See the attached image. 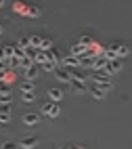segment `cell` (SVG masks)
<instances>
[{
	"label": "cell",
	"mask_w": 132,
	"mask_h": 149,
	"mask_svg": "<svg viewBox=\"0 0 132 149\" xmlns=\"http://www.w3.org/2000/svg\"><path fill=\"white\" fill-rule=\"evenodd\" d=\"M42 116H48V118H59L61 116V107H59V103H55V101H48V103H42Z\"/></svg>",
	"instance_id": "1"
},
{
	"label": "cell",
	"mask_w": 132,
	"mask_h": 149,
	"mask_svg": "<svg viewBox=\"0 0 132 149\" xmlns=\"http://www.w3.org/2000/svg\"><path fill=\"white\" fill-rule=\"evenodd\" d=\"M55 78H57L59 82H65V84H72V80H74L72 69L65 67V65H61V67H57V69H55Z\"/></svg>",
	"instance_id": "2"
},
{
	"label": "cell",
	"mask_w": 132,
	"mask_h": 149,
	"mask_svg": "<svg viewBox=\"0 0 132 149\" xmlns=\"http://www.w3.org/2000/svg\"><path fill=\"white\" fill-rule=\"evenodd\" d=\"M122 69H124V63H122V59H111V61H107V65H105V72L111 74V76L119 74Z\"/></svg>",
	"instance_id": "3"
},
{
	"label": "cell",
	"mask_w": 132,
	"mask_h": 149,
	"mask_svg": "<svg viewBox=\"0 0 132 149\" xmlns=\"http://www.w3.org/2000/svg\"><path fill=\"white\" fill-rule=\"evenodd\" d=\"M72 88H74L76 95H84V93H88L86 80H82V78H74V80H72Z\"/></svg>",
	"instance_id": "4"
},
{
	"label": "cell",
	"mask_w": 132,
	"mask_h": 149,
	"mask_svg": "<svg viewBox=\"0 0 132 149\" xmlns=\"http://www.w3.org/2000/svg\"><path fill=\"white\" fill-rule=\"evenodd\" d=\"M111 48L115 51V55H117L119 59H124V57H128V55H130V46H128V44H124V42H115V44H111Z\"/></svg>",
	"instance_id": "5"
},
{
	"label": "cell",
	"mask_w": 132,
	"mask_h": 149,
	"mask_svg": "<svg viewBox=\"0 0 132 149\" xmlns=\"http://www.w3.org/2000/svg\"><path fill=\"white\" fill-rule=\"evenodd\" d=\"M38 74H40V65L38 63H34L29 69H25V80H29V82H34L36 78H38Z\"/></svg>",
	"instance_id": "6"
},
{
	"label": "cell",
	"mask_w": 132,
	"mask_h": 149,
	"mask_svg": "<svg viewBox=\"0 0 132 149\" xmlns=\"http://www.w3.org/2000/svg\"><path fill=\"white\" fill-rule=\"evenodd\" d=\"M94 82H111V74H107L105 69H97L94 76H92Z\"/></svg>",
	"instance_id": "7"
},
{
	"label": "cell",
	"mask_w": 132,
	"mask_h": 149,
	"mask_svg": "<svg viewBox=\"0 0 132 149\" xmlns=\"http://www.w3.org/2000/svg\"><path fill=\"white\" fill-rule=\"evenodd\" d=\"M63 65H65V67H69V69L80 67V57H76V55H67V57L63 59Z\"/></svg>",
	"instance_id": "8"
},
{
	"label": "cell",
	"mask_w": 132,
	"mask_h": 149,
	"mask_svg": "<svg viewBox=\"0 0 132 149\" xmlns=\"http://www.w3.org/2000/svg\"><path fill=\"white\" fill-rule=\"evenodd\" d=\"M48 99L55 101V103H61V101H63V91H61V88H50V91H48Z\"/></svg>",
	"instance_id": "9"
},
{
	"label": "cell",
	"mask_w": 132,
	"mask_h": 149,
	"mask_svg": "<svg viewBox=\"0 0 132 149\" xmlns=\"http://www.w3.org/2000/svg\"><path fill=\"white\" fill-rule=\"evenodd\" d=\"M21 149H34L36 145H38V139L36 136H25V139H21Z\"/></svg>",
	"instance_id": "10"
},
{
	"label": "cell",
	"mask_w": 132,
	"mask_h": 149,
	"mask_svg": "<svg viewBox=\"0 0 132 149\" xmlns=\"http://www.w3.org/2000/svg\"><path fill=\"white\" fill-rule=\"evenodd\" d=\"M40 122V113H25L23 116V124L25 126H36Z\"/></svg>",
	"instance_id": "11"
},
{
	"label": "cell",
	"mask_w": 132,
	"mask_h": 149,
	"mask_svg": "<svg viewBox=\"0 0 132 149\" xmlns=\"http://www.w3.org/2000/svg\"><path fill=\"white\" fill-rule=\"evenodd\" d=\"M88 93H90V97H92V99H97V101H103V99H105V91H101V88L94 86V84L88 88Z\"/></svg>",
	"instance_id": "12"
},
{
	"label": "cell",
	"mask_w": 132,
	"mask_h": 149,
	"mask_svg": "<svg viewBox=\"0 0 132 149\" xmlns=\"http://www.w3.org/2000/svg\"><path fill=\"white\" fill-rule=\"evenodd\" d=\"M11 122V109L8 105H2L0 107V124H8Z\"/></svg>",
	"instance_id": "13"
},
{
	"label": "cell",
	"mask_w": 132,
	"mask_h": 149,
	"mask_svg": "<svg viewBox=\"0 0 132 149\" xmlns=\"http://www.w3.org/2000/svg\"><path fill=\"white\" fill-rule=\"evenodd\" d=\"M78 42H80V44H84L86 48H92L97 40H94V38H92V36H86V34H82V36H80V38H78Z\"/></svg>",
	"instance_id": "14"
},
{
	"label": "cell",
	"mask_w": 132,
	"mask_h": 149,
	"mask_svg": "<svg viewBox=\"0 0 132 149\" xmlns=\"http://www.w3.org/2000/svg\"><path fill=\"white\" fill-rule=\"evenodd\" d=\"M94 55H88V57H80V67H94Z\"/></svg>",
	"instance_id": "15"
},
{
	"label": "cell",
	"mask_w": 132,
	"mask_h": 149,
	"mask_svg": "<svg viewBox=\"0 0 132 149\" xmlns=\"http://www.w3.org/2000/svg\"><path fill=\"white\" fill-rule=\"evenodd\" d=\"M34 63H36V61H34V59L29 57V55H25L23 59H19V67H21L23 72H25V69H29V67H32Z\"/></svg>",
	"instance_id": "16"
},
{
	"label": "cell",
	"mask_w": 132,
	"mask_h": 149,
	"mask_svg": "<svg viewBox=\"0 0 132 149\" xmlns=\"http://www.w3.org/2000/svg\"><path fill=\"white\" fill-rule=\"evenodd\" d=\"M17 46L23 48V51H27V48H29V36H19L17 38Z\"/></svg>",
	"instance_id": "17"
},
{
	"label": "cell",
	"mask_w": 132,
	"mask_h": 149,
	"mask_svg": "<svg viewBox=\"0 0 132 149\" xmlns=\"http://www.w3.org/2000/svg\"><path fill=\"white\" fill-rule=\"evenodd\" d=\"M105 65H107V59H105L103 55H99V57L94 59V67H92V69H94V72H97V69H105Z\"/></svg>",
	"instance_id": "18"
},
{
	"label": "cell",
	"mask_w": 132,
	"mask_h": 149,
	"mask_svg": "<svg viewBox=\"0 0 132 149\" xmlns=\"http://www.w3.org/2000/svg\"><path fill=\"white\" fill-rule=\"evenodd\" d=\"M42 40H44V38H40V36L32 34V36H29V46H32V48H40V44H42Z\"/></svg>",
	"instance_id": "19"
},
{
	"label": "cell",
	"mask_w": 132,
	"mask_h": 149,
	"mask_svg": "<svg viewBox=\"0 0 132 149\" xmlns=\"http://www.w3.org/2000/svg\"><path fill=\"white\" fill-rule=\"evenodd\" d=\"M40 69H42V72H55V69H57V63H53V61H44L42 65H40Z\"/></svg>",
	"instance_id": "20"
},
{
	"label": "cell",
	"mask_w": 132,
	"mask_h": 149,
	"mask_svg": "<svg viewBox=\"0 0 132 149\" xmlns=\"http://www.w3.org/2000/svg\"><path fill=\"white\" fill-rule=\"evenodd\" d=\"M25 15H27V17H40V8H38V6H27Z\"/></svg>",
	"instance_id": "21"
},
{
	"label": "cell",
	"mask_w": 132,
	"mask_h": 149,
	"mask_svg": "<svg viewBox=\"0 0 132 149\" xmlns=\"http://www.w3.org/2000/svg\"><path fill=\"white\" fill-rule=\"evenodd\" d=\"M21 93H34V82L25 80V82L21 84Z\"/></svg>",
	"instance_id": "22"
},
{
	"label": "cell",
	"mask_w": 132,
	"mask_h": 149,
	"mask_svg": "<svg viewBox=\"0 0 132 149\" xmlns=\"http://www.w3.org/2000/svg\"><path fill=\"white\" fill-rule=\"evenodd\" d=\"M8 103H11V95H8V93H0V107L8 105Z\"/></svg>",
	"instance_id": "23"
},
{
	"label": "cell",
	"mask_w": 132,
	"mask_h": 149,
	"mask_svg": "<svg viewBox=\"0 0 132 149\" xmlns=\"http://www.w3.org/2000/svg\"><path fill=\"white\" fill-rule=\"evenodd\" d=\"M50 48H53V40H42V44H40V51H50Z\"/></svg>",
	"instance_id": "24"
},
{
	"label": "cell",
	"mask_w": 132,
	"mask_h": 149,
	"mask_svg": "<svg viewBox=\"0 0 132 149\" xmlns=\"http://www.w3.org/2000/svg\"><path fill=\"white\" fill-rule=\"evenodd\" d=\"M0 149H19V145L13 143V141H4L2 145H0Z\"/></svg>",
	"instance_id": "25"
},
{
	"label": "cell",
	"mask_w": 132,
	"mask_h": 149,
	"mask_svg": "<svg viewBox=\"0 0 132 149\" xmlns=\"http://www.w3.org/2000/svg\"><path fill=\"white\" fill-rule=\"evenodd\" d=\"M21 99H23L25 103H32L34 99H36V95H34V93H23V95H21Z\"/></svg>",
	"instance_id": "26"
},
{
	"label": "cell",
	"mask_w": 132,
	"mask_h": 149,
	"mask_svg": "<svg viewBox=\"0 0 132 149\" xmlns=\"http://www.w3.org/2000/svg\"><path fill=\"white\" fill-rule=\"evenodd\" d=\"M69 149H86L84 145H78V143H72V145H69Z\"/></svg>",
	"instance_id": "27"
},
{
	"label": "cell",
	"mask_w": 132,
	"mask_h": 149,
	"mask_svg": "<svg viewBox=\"0 0 132 149\" xmlns=\"http://www.w3.org/2000/svg\"><path fill=\"white\" fill-rule=\"evenodd\" d=\"M0 61H4V48L0 46Z\"/></svg>",
	"instance_id": "28"
},
{
	"label": "cell",
	"mask_w": 132,
	"mask_h": 149,
	"mask_svg": "<svg viewBox=\"0 0 132 149\" xmlns=\"http://www.w3.org/2000/svg\"><path fill=\"white\" fill-rule=\"evenodd\" d=\"M4 2H6V0H0V8H2V6H4Z\"/></svg>",
	"instance_id": "29"
},
{
	"label": "cell",
	"mask_w": 132,
	"mask_h": 149,
	"mask_svg": "<svg viewBox=\"0 0 132 149\" xmlns=\"http://www.w3.org/2000/svg\"><path fill=\"white\" fill-rule=\"evenodd\" d=\"M2 32H4V27H2V25H0V34H2Z\"/></svg>",
	"instance_id": "30"
},
{
	"label": "cell",
	"mask_w": 132,
	"mask_h": 149,
	"mask_svg": "<svg viewBox=\"0 0 132 149\" xmlns=\"http://www.w3.org/2000/svg\"><path fill=\"white\" fill-rule=\"evenodd\" d=\"M55 149H65V147H55Z\"/></svg>",
	"instance_id": "31"
}]
</instances>
